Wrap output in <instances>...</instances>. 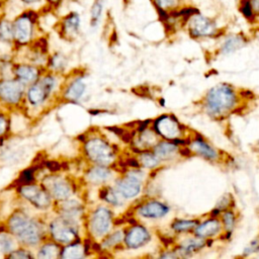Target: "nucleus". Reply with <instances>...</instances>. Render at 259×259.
Returning <instances> with one entry per match:
<instances>
[{
    "label": "nucleus",
    "mask_w": 259,
    "mask_h": 259,
    "mask_svg": "<svg viewBox=\"0 0 259 259\" xmlns=\"http://www.w3.org/2000/svg\"><path fill=\"white\" fill-rule=\"evenodd\" d=\"M237 102V95L234 89L227 84H220L212 87L205 96L204 105L208 114L221 116L231 111Z\"/></svg>",
    "instance_id": "f257e3e1"
},
{
    "label": "nucleus",
    "mask_w": 259,
    "mask_h": 259,
    "mask_svg": "<svg viewBox=\"0 0 259 259\" xmlns=\"http://www.w3.org/2000/svg\"><path fill=\"white\" fill-rule=\"evenodd\" d=\"M11 232L23 243L35 245L40 239L38 226L21 212L15 213L9 221Z\"/></svg>",
    "instance_id": "f03ea898"
},
{
    "label": "nucleus",
    "mask_w": 259,
    "mask_h": 259,
    "mask_svg": "<svg viewBox=\"0 0 259 259\" xmlns=\"http://www.w3.org/2000/svg\"><path fill=\"white\" fill-rule=\"evenodd\" d=\"M38 14L34 9H25L15 16L12 20L13 40L19 45L28 44L32 38Z\"/></svg>",
    "instance_id": "7ed1b4c3"
},
{
    "label": "nucleus",
    "mask_w": 259,
    "mask_h": 259,
    "mask_svg": "<svg viewBox=\"0 0 259 259\" xmlns=\"http://www.w3.org/2000/svg\"><path fill=\"white\" fill-rule=\"evenodd\" d=\"M85 151L91 161L102 166L111 164L115 158L114 152L110 145L99 138L89 140L86 143Z\"/></svg>",
    "instance_id": "20e7f679"
},
{
    "label": "nucleus",
    "mask_w": 259,
    "mask_h": 259,
    "mask_svg": "<svg viewBox=\"0 0 259 259\" xmlns=\"http://www.w3.org/2000/svg\"><path fill=\"white\" fill-rule=\"evenodd\" d=\"M155 131L162 138L173 142L175 140L182 139L183 136L182 125L173 115L170 114L161 115L156 119Z\"/></svg>",
    "instance_id": "39448f33"
},
{
    "label": "nucleus",
    "mask_w": 259,
    "mask_h": 259,
    "mask_svg": "<svg viewBox=\"0 0 259 259\" xmlns=\"http://www.w3.org/2000/svg\"><path fill=\"white\" fill-rule=\"evenodd\" d=\"M115 189L124 198H133L139 195L142 189L141 172L134 168L124 177L116 181Z\"/></svg>",
    "instance_id": "423d86ee"
},
{
    "label": "nucleus",
    "mask_w": 259,
    "mask_h": 259,
    "mask_svg": "<svg viewBox=\"0 0 259 259\" xmlns=\"http://www.w3.org/2000/svg\"><path fill=\"white\" fill-rule=\"evenodd\" d=\"M111 211L103 206L98 207L91 218V230L97 237H102L108 233L111 228Z\"/></svg>",
    "instance_id": "0eeeda50"
},
{
    "label": "nucleus",
    "mask_w": 259,
    "mask_h": 259,
    "mask_svg": "<svg viewBox=\"0 0 259 259\" xmlns=\"http://www.w3.org/2000/svg\"><path fill=\"white\" fill-rule=\"evenodd\" d=\"M123 240L127 248L138 249L151 240V235L144 226L135 225L126 232Z\"/></svg>",
    "instance_id": "6e6552de"
},
{
    "label": "nucleus",
    "mask_w": 259,
    "mask_h": 259,
    "mask_svg": "<svg viewBox=\"0 0 259 259\" xmlns=\"http://www.w3.org/2000/svg\"><path fill=\"white\" fill-rule=\"evenodd\" d=\"M51 233L54 239L61 243H71L76 237L73 225L67 220H57L51 225Z\"/></svg>",
    "instance_id": "1a4fd4ad"
},
{
    "label": "nucleus",
    "mask_w": 259,
    "mask_h": 259,
    "mask_svg": "<svg viewBox=\"0 0 259 259\" xmlns=\"http://www.w3.org/2000/svg\"><path fill=\"white\" fill-rule=\"evenodd\" d=\"M20 193L24 198H26L32 204L39 208H45L49 206L51 201L49 193L36 185H23L20 189Z\"/></svg>",
    "instance_id": "9d476101"
},
{
    "label": "nucleus",
    "mask_w": 259,
    "mask_h": 259,
    "mask_svg": "<svg viewBox=\"0 0 259 259\" xmlns=\"http://www.w3.org/2000/svg\"><path fill=\"white\" fill-rule=\"evenodd\" d=\"M81 25V17L78 12L70 11L66 15H64L59 21V26L61 33L64 37H73L75 36L80 29Z\"/></svg>",
    "instance_id": "9b49d317"
},
{
    "label": "nucleus",
    "mask_w": 259,
    "mask_h": 259,
    "mask_svg": "<svg viewBox=\"0 0 259 259\" xmlns=\"http://www.w3.org/2000/svg\"><path fill=\"white\" fill-rule=\"evenodd\" d=\"M54 86V79L51 77L44 78L40 82L32 85L28 91V99L32 104L42 102L50 94Z\"/></svg>",
    "instance_id": "f8f14e48"
},
{
    "label": "nucleus",
    "mask_w": 259,
    "mask_h": 259,
    "mask_svg": "<svg viewBox=\"0 0 259 259\" xmlns=\"http://www.w3.org/2000/svg\"><path fill=\"white\" fill-rule=\"evenodd\" d=\"M22 94V84L15 80L0 82V97L8 103H16Z\"/></svg>",
    "instance_id": "ddd939ff"
},
{
    "label": "nucleus",
    "mask_w": 259,
    "mask_h": 259,
    "mask_svg": "<svg viewBox=\"0 0 259 259\" xmlns=\"http://www.w3.org/2000/svg\"><path fill=\"white\" fill-rule=\"evenodd\" d=\"M169 212V207L158 200H149L138 208V213L147 219H160Z\"/></svg>",
    "instance_id": "4468645a"
},
{
    "label": "nucleus",
    "mask_w": 259,
    "mask_h": 259,
    "mask_svg": "<svg viewBox=\"0 0 259 259\" xmlns=\"http://www.w3.org/2000/svg\"><path fill=\"white\" fill-rule=\"evenodd\" d=\"M214 25L213 23L200 15H195L191 18L189 23V32L192 36H206L214 33Z\"/></svg>",
    "instance_id": "2eb2a0df"
},
{
    "label": "nucleus",
    "mask_w": 259,
    "mask_h": 259,
    "mask_svg": "<svg viewBox=\"0 0 259 259\" xmlns=\"http://www.w3.org/2000/svg\"><path fill=\"white\" fill-rule=\"evenodd\" d=\"M221 231H222L221 222L215 218L208 219L202 222L201 224H198L194 228L195 236L198 238L206 239V240L219 235Z\"/></svg>",
    "instance_id": "dca6fc26"
},
{
    "label": "nucleus",
    "mask_w": 259,
    "mask_h": 259,
    "mask_svg": "<svg viewBox=\"0 0 259 259\" xmlns=\"http://www.w3.org/2000/svg\"><path fill=\"white\" fill-rule=\"evenodd\" d=\"M189 148L191 151L195 152L197 155L203 157L204 159L210 161H217L219 159V154L217 150H214L211 146L203 141L201 137L196 138L194 141L189 143Z\"/></svg>",
    "instance_id": "f3484780"
},
{
    "label": "nucleus",
    "mask_w": 259,
    "mask_h": 259,
    "mask_svg": "<svg viewBox=\"0 0 259 259\" xmlns=\"http://www.w3.org/2000/svg\"><path fill=\"white\" fill-rule=\"evenodd\" d=\"M179 151L178 145L171 141H164L157 143L154 146V154L160 160H168L173 158Z\"/></svg>",
    "instance_id": "a211bd4d"
},
{
    "label": "nucleus",
    "mask_w": 259,
    "mask_h": 259,
    "mask_svg": "<svg viewBox=\"0 0 259 259\" xmlns=\"http://www.w3.org/2000/svg\"><path fill=\"white\" fill-rule=\"evenodd\" d=\"M206 241L202 238H192V239H187L186 241L182 242L181 245L178 247V249L175 251V253L178 256H187L190 255L194 252H197L201 248L204 247Z\"/></svg>",
    "instance_id": "6ab92c4d"
},
{
    "label": "nucleus",
    "mask_w": 259,
    "mask_h": 259,
    "mask_svg": "<svg viewBox=\"0 0 259 259\" xmlns=\"http://www.w3.org/2000/svg\"><path fill=\"white\" fill-rule=\"evenodd\" d=\"M49 188L54 197L57 199H66L71 194L70 185L61 178H55L49 181Z\"/></svg>",
    "instance_id": "aec40b11"
},
{
    "label": "nucleus",
    "mask_w": 259,
    "mask_h": 259,
    "mask_svg": "<svg viewBox=\"0 0 259 259\" xmlns=\"http://www.w3.org/2000/svg\"><path fill=\"white\" fill-rule=\"evenodd\" d=\"M110 175H111L110 171L107 168H105L104 166H102V165H99V166L91 168L88 171V173H87L88 180L93 182V183L105 182L106 180L109 179Z\"/></svg>",
    "instance_id": "412c9836"
},
{
    "label": "nucleus",
    "mask_w": 259,
    "mask_h": 259,
    "mask_svg": "<svg viewBox=\"0 0 259 259\" xmlns=\"http://www.w3.org/2000/svg\"><path fill=\"white\" fill-rule=\"evenodd\" d=\"M0 40L1 41H12L13 40V23L12 20L0 16Z\"/></svg>",
    "instance_id": "4be33fe9"
},
{
    "label": "nucleus",
    "mask_w": 259,
    "mask_h": 259,
    "mask_svg": "<svg viewBox=\"0 0 259 259\" xmlns=\"http://www.w3.org/2000/svg\"><path fill=\"white\" fill-rule=\"evenodd\" d=\"M160 161L161 160L154 153H151L149 151L140 152L139 163H140V166H142L144 168L154 169L159 165Z\"/></svg>",
    "instance_id": "5701e85b"
},
{
    "label": "nucleus",
    "mask_w": 259,
    "mask_h": 259,
    "mask_svg": "<svg viewBox=\"0 0 259 259\" xmlns=\"http://www.w3.org/2000/svg\"><path fill=\"white\" fill-rule=\"evenodd\" d=\"M199 224L197 220H182V219H176L172 222L171 228L174 232L177 233H183L188 232L191 230H194V228Z\"/></svg>",
    "instance_id": "b1692460"
},
{
    "label": "nucleus",
    "mask_w": 259,
    "mask_h": 259,
    "mask_svg": "<svg viewBox=\"0 0 259 259\" xmlns=\"http://www.w3.org/2000/svg\"><path fill=\"white\" fill-rule=\"evenodd\" d=\"M16 75L23 82H32L37 77V70L32 66L21 65L16 69Z\"/></svg>",
    "instance_id": "393cba45"
},
{
    "label": "nucleus",
    "mask_w": 259,
    "mask_h": 259,
    "mask_svg": "<svg viewBox=\"0 0 259 259\" xmlns=\"http://www.w3.org/2000/svg\"><path fill=\"white\" fill-rule=\"evenodd\" d=\"M245 44V40L238 35L235 36H231L229 37L223 45L222 47V53L223 54H230L233 53L235 51H237L238 49L242 48Z\"/></svg>",
    "instance_id": "a878e982"
},
{
    "label": "nucleus",
    "mask_w": 259,
    "mask_h": 259,
    "mask_svg": "<svg viewBox=\"0 0 259 259\" xmlns=\"http://www.w3.org/2000/svg\"><path fill=\"white\" fill-rule=\"evenodd\" d=\"M85 91V84L82 80L74 81L66 92V97L71 100H76L82 96Z\"/></svg>",
    "instance_id": "bb28decb"
},
{
    "label": "nucleus",
    "mask_w": 259,
    "mask_h": 259,
    "mask_svg": "<svg viewBox=\"0 0 259 259\" xmlns=\"http://www.w3.org/2000/svg\"><path fill=\"white\" fill-rule=\"evenodd\" d=\"M104 6V0H94L91 9H90V25L92 27H95L102 15Z\"/></svg>",
    "instance_id": "cd10ccee"
},
{
    "label": "nucleus",
    "mask_w": 259,
    "mask_h": 259,
    "mask_svg": "<svg viewBox=\"0 0 259 259\" xmlns=\"http://www.w3.org/2000/svg\"><path fill=\"white\" fill-rule=\"evenodd\" d=\"M119 193L116 191V189L114 190L111 187H104L101 192H100V196L102 199H104L106 202L112 204V205H120L122 202L119 199Z\"/></svg>",
    "instance_id": "c85d7f7f"
},
{
    "label": "nucleus",
    "mask_w": 259,
    "mask_h": 259,
    "mask_svg": "<svg viewBox=\"0 0 259 259\" xmlns=\"http://www.w3.org/2000/svg\"><path fill=\"white\" fill-rule=\"evenodd\" d=\"M84 254V249L80 244H74L66 247L62 251V257L68 258V259H75V258H81Z\"/></svg>",
    "instance_id": "c756f323"
},
{
    "label": "nucleus",
    "mask_w": 259,
    "mask_h": 259,
    "mask_svg": "<svg viewBox=\"0 0 259 259\" xmlns=\"http://www.w3.org/2000/svg\"><path fill=\"white\" fill-rule=\"evenodd\" d=\"M222 223L224 225V229L227 233H232V231L235 228L236 224V217L233 210L231 209H226L223 211V219Z\"/></svg>",
    "instance_id": "7c9ffc66"
},
{
    "label": "nucleus",
    "mask_w": 259,
    "mask_h": 259,
    "mask_svg": "<svg viewBox=\"0 0 259 259\" xmlns=\"http://www.w3.org/2000/svg\"><path fill=\"white\" fill-rule=\"evenodd\" d=\"M59 246L56 244H47L39 249L38 257L45 259H52L58 256Z\"/></svg>",
    "instance_id": "2f4dec72"
},
{
    "label": "nucleus",
    "mask_w": 259,
    "mask_h": 259,
    "mask_svg": "<svg viewBox=\"0 0 259 259\" xmlns=\"http://www.w3.org/2000/svg\"><path fill=\"white\" fill-rule=\"evenodd\" d=\"M231 198H232V196L230 194H226V195L222 196L221 199L218 201L217 205L214 206V208L211 210L210 214L215 218L219 213L228 209L231 206Z\"/></svg>",
    "instance_id": "473e14b6"
},
{
    "label": "nucleus",
    "mask_w": 259,
    "mask_h": 259,
    "mask_svg": "<svg viewBox=\"0 0 259 259\" xmlns=\"http://www.w3.org/2000/svg\"><path fill=\"white\" fill-rule=\"evenodd\" d=\"M122 239H123L122 231H116L105 238V240L103 241V247L109 248V247L118 245L122 241Z\"/></svg>",
    "instance_id": "72a5a7b5"
},
{
    "label": "nucleus",
    "mask_w": 259,
    "mask_h": 259,
    "mask_svg": "<svg viewBox=\"0 0 259 259\" xmlns=\"http://www.w3.org/2000/svg\"><path fill=\"white\" fill-rule=\"evenodd\" d=\"M13 241L7 234H0V247L4 252H10L13 249Z\"/></svg>",
    "instance_id": "f704fd0d"
},
{
    "label": "nucleus",
    "mask_w": 259,
    "mask_h": 259,
    "mask_svg": "<svg viewBox=\"0 0 259 259\" xmlns=\"http://www.w3.org/2000/svg\"><path fill=\"white\" fill-rule=\"evenodd\" d=\"M18 1L27 9L42 8L45 5H47L46 0H18Z\"/></svg>",
    "instance_id": "c9c22d12"
},
{
    "label": "nucleus",
    "mask_w": 259,
    "mask_h": 259,
    "mask_svg": "<svg viewBox=\"0 0 259 259\" xmlns=\"http://www.w3.org/2000/svg\"><path fill=\"white\" fill-rule=\"evenodd\" d=\"M259 250V238L253 240L245 249L243 252L244 256H248L254 252H257Z\"/></svg>",
    "instance_id": "e433bc0d"
},
{
    "label": "nucleus",
    "mask_w": 259,
    "mask_h": 259,
    "mask_svg": "<svg viewBox=\"0 0 259 259\" xmlns=\"http://www.w3.org/2000/svg\"><path fill=\"white\" fill-rule=\"evenodd\" d=\"M177 2L178 0H155L156 5L158 6V8H161V9L173 7L177 4Z\"/></svg>",
    "instance_id": "4c0bfd02"
},
{
    "label": "nucleus",
    "mask_w": 259,
    "mask_h": 259,
    "mask_svg": "<svg viewBox=\"0 0 259 259\" xmlns=\"http://www.w3.org/2000/svg\"><path fill=\"white\" fill-rule=\"evenodd\" d=\"M241 11L243 12V14H244L247 18H250V17L253 15V10H252V7H251L250 2H248V1L242 2Z\"/></svg>",
    "instance_id": "58836bf2"
},
{
    "label": "nucleus",
    "mask_w": 259,
    "mask_h": 259,
    "mask_svg": "<svg viewBox=\"0 0 259 259\" xmlns=\"http://www.w3.org/2000/svg\"><path fill=\"white\" fill-rule=\"evenodd\" d=\"M52 65L55 67V68H61L65 65V57L58 54V55H55L53 57V60H52Z\"/></svg>",
    "instance_id": "ea45409f"
},
{
    "label": "nucleus",
    "mask_w": 259,
    "mask_h": 259,
    "mask_svg": "<svg viewBox=\"0 0 259 259\" xmlns=\"http://www.w3.org/2000/svg\"><path fill=\"white\" fill-rule=\"evenodd\" d=\"M9 257L12 258H30L31 255L28 254L27 252H24L23 250H17V251H12L11 254H9Z\"/></svg>",
    "instance_id": "a19ab883"
},
{
    "label": "nucleus",
    "mask_w": 259,
    "mask_h": 259,
    "mask_svg": "<svg viewBox=\"0 0 259 259\" xmlns=\"http://www.w3.org/2000/svg\"><path fill=\"white\" fill-rule=\"evenodd\" d=\"M64 1H65V0H46V3H47V5H48L51 9L56 10V9H58V8L62 5V3H63Z\"/></svg>",
    "instance_id": "79ce46f5"
},
{
    "label": "nucleus",
    "mask_w": 259,
    "mask_h": 259,
    "mask_svg": "<svg viewBox=\"0 0 259 259\" xmlns=\"http://www.w3.org/2000/svg\"><path fill=\"white\" fill-rule=\"evenodd\" d=\"M6 127H7L6 119L3 117V115L0 114V135H2L6 131Z\"/></svg>",
    "instance_id": "37998d69"
},
{
    "label": "nucleus",
    "mask_w": 259,
    "mask_h": 259,
    "mask_svg": "<svg viewBox=\"0 0 259 259\" xmlns=\"http://www.w3.org/2000/svg\"><path fill=\"white\" fill-rule=\"evenodd\" d=\"M251 7L252 10L259 14V0H251Z\"/></svg>",
    "instance_id": "c03bdc74"
},
{
    "label": "nucleus",
    "mask_w": 259,
    "mask_h": 259,
    "mask_svg": "<svg viewBox=\"0 0 259 259\" xmlns=\"http://www.w3.org/2000/svg\"><path fill=\"white\" fill-rule=\"evenodd\" d=\"M22 177H24V181H30L31 178H32V174L29 172V171H25L23 174H22Z\"/></svg>",
    "instance_id": "a18cd8bd"
},
{
    "label": "nucleus",
    "mask_w": 259,
    "mask_h": 259,
    "mask_svg": "<svg viewBox=\"0 0 259 259\" xmlns=\"http://www.w3.org/2000/svg\"><path fill=\"white\" fill-rule=\"evenodd\" d=\"M0 1H2V2H3V3H4V4H6V3H7V2H10V1H11V0H0Z\"/></svg>",
    "instance_id": "49530a36"
}]
</instances>
